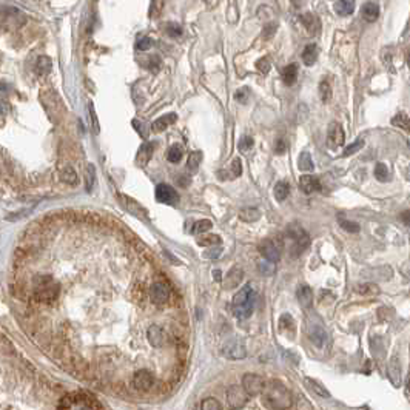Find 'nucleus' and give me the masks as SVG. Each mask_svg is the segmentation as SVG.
Returning <instances> with one entry per match:
<instances>
[{
	"instance_id": "b1692460",
	"label": "nucleus",
	"mask_w": 410,
	"mask_h": 410,
	"mask_svg": "<svg viewBox=\"0 0 410 410\" xmlns=\"http://www.w3.org/2000/svg\"><path fill=\"white\" fill-rule=\"evenodd\" d=\"M282 79L287 85H293L296 79H298V65L296 64H290L287 65L284 70H282Z\"/></svg>"
},
{
	"instance_id": "864d4df0",
	"label": "nucleus",
	"mask_w": 410,
	"mask_h": 410,
	"mask_svg": "<svg viewBox=\"0 0 410 410\" xmlns=\"http://www.w3.org/2000/svg\"><path fill=\"white\" fill-rule=\"evenodd\" d=\"M276 30H278V25H276L275 22H272V24H267V25H265V28H264V31H262V36H264V39H272V37L275 36Z\"/></svg>"
},
{
	"instance_id": "f257e3e1",
	"label": "nucleus",
	"mask_w": 410,
	"mask_h": 410,
	"mask_svg": "<svg viewBox=\"0 0 410 410\" xmlns=\"http://www.w3.org/2000/svg\"><path fill=\"white\" fill-rule=\"evenodd\" d=\"M262 396L264 402L270 408L276 410H285L292 407V393L282 382L279 381H272L269 384H265L262 388Z\"/></svg>"
},
{
	"instance_id": "a211bd4d",
	"label": "nucleus",
	"mask_w": 410,
	"mask_h": 410,
	"mask_svg": "<svg viewBox=\"0 0 410 410\" xmlns=\"http://www.w3.org/2000/svg\"><path fill=\"white\" fill-rule=\"evenodd\" d=\"M298 301L302 307H310L313 304V292L307 284H301L296 290Z\"/></svg>"
},
{
	"instance_id": "a18cd8bd",
	"label": "nucleus",
	"mask_w": 410,
	"mask_h": 410,
	"mask_svg": "<svg viewBox=\"0 0 410 410\" xmlns=\"http://www.w3.org/2000/svg\"><path fill=\"white\" fill-rule=\"evenodd\" d=\"M250 96H252V91H250V88H247V87H242L241 90H238V91L235 93V97H236V100L239 102V104H247L249 99H250Z\"/></svg>"
},
{
	"instance_id": "6e6d98bb",
	"label": "nucleus",
	"mask_w": 410,
	"mask_h": 410,
	"mask_svg": "<svg viewBox=\"0 0 410 410\" xmlns=\"http://www.w3.org/2000/svg\"><path fill=\"white\" fill-rule=\"evenodd\" d=\"M148 70L150 71H159V68H160V59L157 57V56H151L150 59H148Z\"/></svg>"
},
{
	"instance_id": "49530a36",
	"label": "nucleus",
	"mask_w": 410,
	"mask_h": 410,
	"mask_svg": "<svg viewBox=\"0 0 410 410\" xmlns=\"http://www.w3.org/2000/svg\"><path fill=\"white\" fill-rule=\"evenodd\" d=\"M199 410H221V404L215 398H207V399L202 401Z\"/></svg>"
},
{
	"instance_id": "bb28decb",
	"label": "nucleus",
	"mask_w": 410,
	"mask_h": 410,
	"mask_svg": "<svg viewBox=\"0 0 410 410\" xmlns=\"http://www.w3.org/2000/svg\"><path fill=\"white\" fill-rule=\"evenodd\" d=\"M273 193H275L276 200L282 202V200H285V199H287V196L290 194V185H289V183H287V182L281 180V182H278L276 185H275Z\"/></svg>"
},
{
	"instance_id": "9b49d317",
	"label": "nucleus",
	"mask_w": 410,
	"mask_h": 410,
	"mask_svg": "<svg viewBox=\"0 0 410 410\" xmlns=\"http://www.w3.org/2000/svg\"><path fill=\"white\" fill-rule=\"evenodd\" d=\"M222 353H224L225 358L233 359V361L244 359L245 356H247V350H245V347L239 341L227 342V344H225V347L222 348Z\"/></svg>"
},
{
	"instance_id": "4c0bfd02",
	"label": "nucleus",
	"mask_w": 410,
	"mask_h": 410,
	"mask_svg": "<svg viewBox=\"0 0 410 410\" xmlns=\"http://www.w3.org/2000/svg\"><path fill=\"white\" fill-rule=\"evenodd\" d=\"M165 33L170 36V37H173V39H179L180 36H182V27L179 25V24H176V22H170V24H167L165 25Z\"/></svg>"
},
{
	"instance_id": "cd10ccee",
	"label": "nucleus",
	"mask_w": 410,
	"mask_h": 410,
	"mask_svg": "<svg viewBox=\"0 0 410 410\" xmlns=\"http://www.w3.org/2000/svg\"><path fill=\"white\" fill-rule=\"evenodd\" d=\"M298 167L301 171H313L315 165H313V160H312V156L310 153H301L299 154V159H298Z\"/></svg>"
},
{
	"instance_id": "6e6552de",
	"label": "nucleus",
	"mask_w": 410,
	"mask_h": 410,
	"mask_svg": "<svg viewBox=\"0 0 410 410\" xmlns=\"http://www.w3.org/2000/svg\"><path fill=\"white\" fill-rule=\"evenodd\" d=\"M148 295H150V299L153 304L163 305L170 299V289L167 287V284H163V282H153L150 285Z\"/></svg>"
},
{
	"instance_id": "3c124183",
	"label": "nucleus",
	"mask_w": 410,
	"mask_h": 410,
	"mask_svg": "<svg viewBox=\"0 0 410 410\" xmlns=\"http://www.w3.org/2000/svg\"><path fill=\"white\" fill-rule=\"evenodd\" d=\"M90 117H91V127H93V131L96 134L100 133V125H99V120H97V114H96V110H94V105L90 104Z\"/></svg>"
},
{
	"instance_id": "680f3d73",
	"label": "nucleus",
	"mask_w": 410,
	"mask_h": 410,
	"mask_svg": "<svg viewBox=\"0 0 410 410\" xmlns=\"http://www.w3.org/2000/svg\"><path fill=\"white\" fill-rule=\"evenodd\" d=\"M402 218H404V221H402V222H404L405 225H408V212H407V210L404 212V215H402Z\"/></svg>"
},
{
	"instance_id": "c756f323",
	"label": "nucleus",
	"mask_w": 410,
	"mask_h": 410,
	"mask_svg": "<svg viewBox=\"0 0 410 410\" xmlns=\"http://www.w3.org/2000/svg\"><path fill=\"white\" fill-rule=\"evenodd\" d=\"M197 245L200 247H216V244H221V236L218 235H202L196 239Z\"/></svg>"
},
{
	"instance_id": "412c9836",
	"label": "nucleus",
	"mask_w": 410,
	"mask_h": 410,
	"mask_svg": "<svg viewBox=\"0 0 410 410\" xmlns=\"http://www.w3.org/2000/svg\"><path fill=\"white\" fill-rule=\"evenodd\" d=\"M316 60H318V47L315 44L307 45L302 51V62L307 67H312V65H315Z\"/></svg>"
},
{
	"instance_id": "e2e57ef3",
	"label": "nucleus",
	"mask_w": 410,
	"mask_h": 410,
	"mask_svg": "<svg viewBox=\"0 0 410 410\" xmlns=\"http://www.w3.org/2000/svg\"><path fill=\"white\" fill-rule=\"evenodd\" d=\"M196 410H199V408H196Z\"/></svg>"
},
{
	"instance_id": "bf43d9fd",
	"label": "nucleus",
	"mask_w": 410,
	"mask_h": 410,
	"mask_svg": "<svg viewBox=\"0 0 410 410\" xmlns=\"http://www.w3.org/2000/svg\"><path fill=\"white\" fill-rule=\"evenodd\" d=\"M287 151V143H285V140L284 139H278L276 142H275V153L276 154H284Z\"/></svg>"
},
{
	"instance_id": "aec40b11",
	"label": "nucleus",
	"mask_w": 410,
	"mask_h": 410,
	"mask_svg": "<svg viewBox=\"0 0 410 410\" xmlns=\"http://www.w3.org/2000/svg\"><path fill=\"white\" fill-rule=\"evenodd\" d=\"M51 70H53V62H51V59H50L48 56H40V57L36 59L34 71H36L37 74L45 76V74L51 73Z\"/></svg>"
},
{
	"instance_id": "de8ad7c7",
	"label": "nucleus",
	"mask_w": 410,
	"mask_h": 410,
	"mask_svg": "<svg viewBox=\"0 0 410 410\" xmlns=\"http://www.w3.org/2000/svg\"><path fill=\"white\" fill-rule=\"evenodd\" d=\"M238 148L241 150V151H249L252 147H253V137L252 136H242L241 137V140H239V143H238Z\"/></svg>"
},
{
	"instance_id": "7ed1b4c3",
	"label": "nucleus",
	"mask_w": 410,
	"mask_h": 410,
	"mask_svg": "<svg viewBox=\"0 0 410 410\" xmlns=\"http://www.w3.org/2000/svg\"><path fill=\"white\" fill-rule=\"evenodd\" d=\"M59 284L51 276H40L34 282V296L40 302H51L59 295Z\"/></svg>"
},
{
	"instance_id": "f3484780",
	"label": "nucleus",
	"mask_w": 410,
	"mask_h": 410,
	"mask_svg": "<svg viewBox=\"0 0 410 410\" xmlns=\"http://www.w3.org/2000/svg\"><path fill=\"white\" fill-rule=\"evenodd\" d=\"M153 153H154V143H153V142L143 143V145H142V147L139 148V151H137V165L145 167L147 163L150 162Z\"/></svg>"
},
{
	"instance_id": "37998d69",
	"label": "nucleus",
	"mask_w": 410,
	"mask_h": 410,
	"mask_svg": "<svg viewBox=\"0 0 410 410\" xmlns=\"http://www.w3.org/2000/svg\"><path fill=\"white\" fill-rule=\"evenodd\" d=\"M230 173H229V177L230 179H236V177H239L241 174H242V163H241V159H233V162H232V167H230V170H229Z\"/></svg>"
},
{
	"instance_id": "6ab92c4d",
	"label": "nucleus",
	"mask_w": 410,
	"mask_h": 410,
	"mask_svg": "<svg viewBox=\"0 0 410 410\" xmlns=\"http://www.w3.org/2000/svg\"><path fill=\"white\" fill-rule=\"evenodd\" d=\"M388 378H390V381L396 387L401 384V364H399V359L396 356L392 358V361L388 362Z\"/></svg>"
},
{
	"instance_id": "13d9d810",
	"label": "nucleus",
	"mask_w": 410,
	"mask_h": 410,
	"mask_svg": "<svg viewBox=\"0 0 410 410\" xmlns=\"http://www.w3.org/2000/svg\"><path fill=\"white\" fill-rule=\"evenodd\" d=\"M221 253H222V249H221V247H218V249H216V247H212L209 252H205L202 256H203V258H207V259H218V258L221 256Z\"/></svg>"
},
{
	"instance_id": "a878e982",
	"label": "nucleus",
	"mask_w": 410,
	"mask_h": 410,
	"mask_svg": "<svg viewBox=\"0 0 410 410\" xmlns=\"http://www.w3.org/2000/svg\"><path fill=\"white\" fill-rule=\"evenodd\" d=\"M310 339L318 345V347H324L325 342H327V333L322 327L319 325H315V329L310 330Z\"/></svg>"
},
{
	"instance_id": "9d476101",
	"label": "nucleus",
	"mask_w": 410,
	"mask_h": 410,
	"mask_svg": "<svg viewBox=\"0 0 410 410\" xmlns=\"http://www.w3.org/2000/svg\"><path fill=\"white\" fill-rule=\"evenodd\" d=\"M156 199L167 205H176L179 202L177 191L171 185H168V183H159L156 187Z\"/></svg>"
},
{
	"instance_id": "79ce46f5",
	"label": "nucleus",
	"mask_w": 410,
	"mask_h": 410,
	"mask_svg": "<svg viewBox=\"0 0 410 410\" xmlns=\"http://www.w3.org/2000/svg\"><path fill=\"white\" fill-rule=\"evenodd\" d=\"M153 47V39L147 37V36H142L137 39V42H136V50L137 51H147Z\"/></svg>"
},
{
	"instance_id": "c03bdc74",
	"label": "nucleus",
	"mask_w": 410,
	"mask_h": 410,
	"mask_svg": "<svg viewBox=\"0 0 410 410\" xmlns=\"http://www.w3.org/2000/svg\"><path fill=\"white\" fill-rule=\"evenodd\" d=\"M256 68L261 74H267L272 68V62H270V57H261L258 62H256Z\"/></svg>"
},
{
	"instance_id": "603ef678",
	"label": "nucleus",
	"mask_w": 410,
	"mask_h": 410,
	"mask_svg": "<svg viewBox=\"0 0 410 410\" xmlns=\"http://www.w3.org/2000/svg\"><path fill=\"white\" fill-rule=\"evenodd\" d=\"M279 327H281V330H284L285 327H287V330H290V327H292V329H295L293 318L290 315H282L281 319H279Z\"/></svg>"
},
{
	"instance_id": "ddd939ff",
	"label": "nucleus",
	"mask_w": 410,
	"mask_h": 410,
	"mask_svg": "<svg viewBox=\"0 0 410 410\" xmlns=\"http://www.w3.org/2000/svg\"><path fill=\"white\" fill-rule=\"evenodd\" d=\"M242 279H244V270L239 269V267H233V269L227 273L225 279H224V289H225V290H232V289H235V287H238V285L241 284Z\"/></svg>"
},
{
	"instance_id": "f03ea898",
	"label": "nucleus",
	"mask_w": 410,
	"mask_h": 410,
	"mask_svg": "<svg viewBox=\"0 0 410 410\" xmlns=\"http://www.w3.org/2000/svg\"><path fill=\"white\" fill-rule=\"evenodd\" d=\"M255 290L252 289V285H244L242 289L235 295L233 298V313L238 319H245L253 313L255 309Z\"/></svg>"
},
{
	"instance_id": "393cba45",
	"label": "nucleus",
	"mask_w": 410,
	"mask_h": 410,
	"mask_svg": "<svg viewBox=\"0 0 410 410\" xmlns=\"http://www.w3.org/2000/svg\"><path fill=\"white\" fill-rule=\"evenodd\" d=\"M355 10V2L352 0H341V2H335V11L339 16H350Z\"/></svg>"
},
{
	"instance_id": "5701e85b",
	"label": "nucleus",
	"mask_w": 410,
	"mask_h": 410,
	"mask_svg": "<svg viewBox=\"0 0 410 410\" xmlns=\"http://www.w3.org/2000/svg\"><path fill=\"white\" fill-rule=\"evenodd\" d=\"M379 16V7L375 2H367L362 7V17L367 22H375Z\"/></svg>"
},
{
	"instance_id": "e433bc0d",
	"label": "nucleus",
	"mask_w": 410,
	"mask_h": 410,
	"mask_svg": "<svg viewBox=\"0 0 410 410\" xmlns=\"http://www.w3.org/2000/svg\"><path fill=\"white\" fill-rule=\"evenodd\" d=\"M375 177L379 182H387L388 180V170L385 167V163H382V162L376 163V167H375Z\"/></svg>"
},
{
	"instance_id": "c9c22d12",
	"label": "nucleus",
	"mask_w": 410,
	"mask_h": 410,
	"mask_svg": "<svg viewBox=\"0 0 410 410\" xmlns=\"http://www.w3.org/2000/svg\"><path fill=\"white\" fill-rule=\"evenodd\" d=\"M319 96L322 102H329L332 99V87L327 80H322L319 84Z\"/></svg>"
},
{
	"instance_id": "f704fd0d",
	"label": "nucleus",
	"mask_w": 410,
	"mask_h": 410,
	"mask_svg": "<svg viewBox=\"0 0 410 410\" xmlns=\"http://www.w3.org/2000/svg\"><path fill=\"white\" fill-rule=\"evenodd\" d=\"M202 162V153L200 151H193L190 156H188V162H187V167L190 171H196Z\"/></svg>"
},
{
	"instance_id": "39448f33",
	"label": "nucleus",
	"mask_w": 410,
	"mask_h": 410,
	"mask_svg": "<svg viewBox=\"0 0 410 410\" xmlns=\"http://www.w3.org/2000/svg\"><path fill=\"white\" fill-rule=\"evenodd\" d=\"M259 253L262 255L264 259H267L270 262H276L281 259V255H282V245L279 242H276L275 239H265L259 244L258 247Z\"/></svg>"
},
{
	"instance_id": "f8f14e48",
	"label": "nucleus",
	"mask_w": 410,
	"mask_h": 410,
	"mask_svg": "<svg viewBox=\"0 0 410 410\" xmlns=\"http://www.w3.org/2000/svg\"><path fill=\"white\" fill-rule=\"evenodd\" d=\"M299 188L305 194H312L315 191H321V180L315 176L304 174L299 177Z\"/></svg>"
},
{
	"instance_id": "1a4fd4ad",
	"label": "nucleus",
	"mask_w": 410,
	"mask_h": 410,
	"mask_svg": "<svg viewBox=\"0 0 410 410\" xmlns=\"http://www.w3.org/2000/svg\"><path fill=\"white\" fill-rule=\"evenodd\" d=\"M249 395L244 392V388L238 384H233L227 392V401L232 408H242L247 404Z\"/></svg>"
},
{
	"instance_id": "473e14b6",
	"label": "nucleus",
	"mask_w": 410,
	"mask_h": 410,
	"mask_svg": "<svg viewBox=\"0 0 410 410\" xmlns=\"http://www.w3.org/2000/svg\"><path fill=\"white\" fill-rule=\"evenodd\" d=\"M60 179H62L65 183H70V185H76L79 180L77 173L73 167H65L62 171H60Z\"/></svg>"
},
{
	"instance_id": "052dcab7",
	"label": "nucleus",
	"mask_w": 410,
	"mask_h": 410,
	"mask_svg": "<svg viewBox=\"0 0 410 410\" xmlns=\"http://www.w3.org/2000/svg\"><path fill=\"white\" fill-rule=\"evenodd\" d=\"M213 276H215V279H218V281H221V270H219V269H216V270H213Z\"/></svg>"
},
{
	"instance_id": "7c9ffc66",
	"label": "nucleus",
	"mask_w": 410,
	"mask_h": 410,
	"mask_svg": "<svg viewBox=\"0 0 410 410\" xmlns=\"http://www.w3.org/2000/svg\"><path fill=\"white\" fill-rule=\"evenodd\" d=\"M212 227H213L212 221H209V219H200V221H196V222L191 225V233H193V235H203V233H207Z\"/></svg>"
},
{
	"instance_id": "4468645a",
	"label": "nucleus",
	"mask_w": 410,
	"mask_h": 410,
	"mask_svg": "<svg viewBox=\"0 0 410 410\" xmlns=\"http://www.w3.org/2000/svg\"><path fill=\"white\" fill-rule=\"evenodd\" d=\"M177 116L174 113H168V114H163L160 117H157L153 124H151V130L156 131V133H160L163 130H167L170 125H173L174 122H176Z\"/></svg>"
},
{
	"instance_id": "4d7b16f0",
	"label": "nucleus",
	"mask_w": 410,
	"mask_h": 410,
	"mask_svg": "<svg viewBox=\"0 0 410 410\" xmlns=\"http://www.w3.org/2000/svg\"><path fill=\"white\" fill-rule=\"evenodd\" d=\"M160 8H163V2H151L150 4V17H159Z\"/></svg>"
},
{
	"instance_id": "a19ab883",
	"label": "nucleus",
	"mask_w": 410,
	"mask_h": 410,
	"mask_svg": "<svg viewBox=\"0 0 410 410\" xmlns=\"http://www.w3.org/2000/svg\"><path fill=\"white\" fill-rule=\"evenodd\" d=\"M339 225L348 233H359L361 227H359V224L353 222V221H347V219H339Z\"/></svg>"
},
{
	"instance_id": "5fc2aeb1",
	"label": "nucleus",
	"mask_w": 410,
	"mask_h": 410,
	"mask_svg": "<svg viewBox=\"0 0 410 410\" xmlns=\"http://www.w3.org/2000/svg\"><path fill=\"white\" fill-rule=\"evenodd\" d=\"M307 382H309V385L313 388V390H315L318 395H321L322 398H327V396H329V392H327L325 388H322L318 382H315V381H312V379H307Z\"/></svg>"
},
{
	"instance_id": "09e8293b",
	"label": "nucleus",
	"mask_w": 410,
	"mask_h": 410,
	"mask_svg": "<svg viewBox=\"0 0 410 410\" xmlns=\"http://www.w3.org/2000/svg\"><path fill=\"white\" fill-rule=\"evenodd\" d=\"M361 295H372V293H378L379 289L375 285V284H362V285H358L356 289Z\"/></svg>"
},
{
	"instance_id": "ea45409f",
	"label": "nucleus",
	"mask_w": 410,
	"mask_h": 410,
	"mask_svg": "<svg viewBox=\"0 0 410 410\" xmlns=\"http://www.w3.org/2000/svg\"><path fill=\"white\" fill-rule=\"evenodd\" d=\"M182 154H183L182 148L179 145H173V147H170V150L167 153V157H168V160L171 163H177L182 159Z\"/></svg>"
},
{
	"instance_id": "20e7f679",
	"label": "nucleus",
	"mask_w": 410,
	"mask_h": 410,
	"mask_svg": "<svg viewBox=\"0 0 410 410\" xmlns=\"http://www.w3.org/2000/svg\"><path fill=\"white\" fill-rule=\"evenodd\" d=\"M287 236L292 239V253L295 256H299L301 253H304L310 245V238L309 235L305 233L304 229H301L299 225L293 224L292 227H289V232H287Z\"/></svg>"
},
{
	"instance_id": "2f4dec72",
	"label": "nucleus",
	"mask_w": 410,
	"mask_h": 410,
	"mask_svg": "<svg viewBox=\"0 0 410 410\" xmlns=\"http://www.w3.org/2000/svg\"><path fill=\"white\" fill-rule=\"evenodd\" d=\"M96 183V168L93 163H88L87 165V170H85V188L88 193L93 191V187Z\"/></svg>"
},
{
	"instance_id": "72a5a7b5",
	"label": "nucleus",
	"mask_w": 410,
	"mask_h": 410,
	"mask_svg": "<svg viewBox=\"0 0 410 410\" xmlns=\"http://www.w3.org/2000/svg\"><path fill=\"white\" fill-rule=\"evenodd\" d=\"M258 270L262 276H272L275 273V264L262 258L258 261Z\"/></svg>"
},
{
	"instance_id": "c85d7f7f",
	"label": "nucleus",
	"mask_w": 410,
	"mask_h": 410,
	"mask_svg": "<svg viewBox=\"0 0 410 410\" xmlns=\"http://www.w3.org/2000/svg\"><path fill=\"white\" fill-rule=\"evenodd\" d=\"M239 218H241L244 222H256V221L261 218V212H259V209H255V207H247V209L241 210Z\"/></svg>"
},
{
	"instance_id": "58836bf2",
	"label": "nucleus",
	"mask_w": 410,
	"mask_h": 410,
	"mask_svg": "<svg viewBox=\"0 0 410 410\" xmlns=\"http://www.w3.org/2000/svg\"><path fill=\"white\" fill-rule=\"evenodd\" d=\"M392 124L395 127H399L402 130H408V116L405 113H398L393 119H392Z\"/></svg>"
},
{
	"instance_id": "0eeeda50",
	"label": "nucleus",
	"mask_w": 410,
	"mask_h": 410,
	"mask_svg": "<svg viewBox=\"0 0 410 410\" xmlns=\"http://www.w3.org/2000/svg\"><path fill=\"white\" fill-rule=\"evenodd\" d=\"M265 385V379L256 373H247L242 378V388L249 396H256L262 392Z\"/></svg>"
},
{
	"instance_id": "dca6fc26",
	"label": "nucleus",
	"mask_w": 410,
	"mask_h": 410,
	"mask_svg": "<svg viewBox=\"0 0 410 410\" xmlns=\"http://www.w3.org/2000/svg\"><path fill=\"white\" fill-rule=\"evenodd\" d=\"M120 197H122V202H124V205H125L127 210H128L130 213L136 215V216H137V218H140V219H147V218H148V216H147L145 209H143L140 203H137L136 200H133V199H130V197L124 196V194H120Z\"/></svg>"
},
{
	"instance_id": "423d86ee",
	"label": "nucleus",
	"mask_w": 410,
	"mask_h": 410,
	"mask_svg": "<svg viewBox=\"0 0 410 410\" xmlns=\"http://www.w3.org/2000/svg\"><path fill=\"white\" fill-rule=\"evenodd\" d=\"M344 139H345V134L341 124H338V122H330L329 130H327V147H329V150L335 151L339 147H342Z\"/></svg>"
},
{
	"instance_id": "2eb2a0df",
	"label": "nucleus",
	"mask_w": 410,
	"mask_h": 410,
	"mask_svg": "<svg viewBox=\"0 0 410 410\" xmlns=\"http://www.w3.org/2000/svg\"><path fill=\"white\" fill-rule=\"evenodd\" d=\"M301 22H302L304 28L310 34H318L319 30H321V22H319V17L316 14H312V13L304 14L301 17Z\"/></svg>"
},
{
	"instance_id": "8fccbe9b",
	"label": "nucleus",
	"mask_w": 410,
	"mask_h": 410,
	"mask_svg": "<svg viewBox=\"0 0 410 410\" xmlns=\"http://www.w3.org/2000/svg\"><path fill=\"white\" fill-rule=\"evenodd\" d=\"M362 147H364V140H362V139H359V140L353 142L352 145H348V147L344 150V156H352V154H355L356 151H359Z\"/></svg>"
},
{
	"instance_id": "4be33fe9",
	"label": "nucleus",
	"mask_w": 410,
	"mask_h": 410,
	"mask_svg": "<svg viewBox=\"0 0 410 410\" xmlns=\"http://www.w3.org/2000/svg\"><path fill=\"white\" fill-rule=\"evenodd\" d=\"M24 22H25V17H24L22 13H20V10H17V8H8L7 10V24L8 25L17 28L20 25H24Z\"/></svg>"
}]
</instances>
